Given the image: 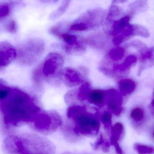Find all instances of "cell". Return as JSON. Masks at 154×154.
<instances>
[{"label":"cell","mask_w":154,"mask_h":154,"mask_svg":"<svg viewBox=\"0 0 154 154\" xmlns=\"http://www.w3.org/2000/svg\"><path fill=\"white\" fill-rule=\"evenodd\" d=\"M0 110L5 124L12 127L31 123L41 112L29 94L11 87L6 98L0 102Z\"/></svg>","instance_id":"6da1fadb"},{"label":"cell","mask_w":154,"mask_h":154,"mask_svg":"<svg viewBox=\"0 0 154 154\" xmlns=\"http://www.w3.org/2000/svg\"><path fill=\"white\" fill-rule=\"evenodd\" d=\"M70 118L75 123V130L82 134H95L99 130L100 124L97 116L87 112L83 107H78Z\"/></svg>","instance_id":"7a4b0ae2"},{"label":"cell","mask_w":154,"mask_h":154,"mask_svg":"<svg viewBox=\"0 0 154 154\" xmlns=\"http://www.w3.org/2000/svg\"><path fill=\"white\" fill-rule=\"evenodd\" d=\"M44 49L43 41L39 39H32L20 45L17 51V57L22 64L31 66L39 59Z\"/></svg>","instance_id":"3957f363"},{"label":"cell","mask_w":154,"mask_h":154,"mask_svg":"<svg viewBox=\"0 0 154 154\" xmlns=\"http://www.w3.org/2000/svg\"><path fill=\"white\" fill-rule=\"evenodd\" d=\"M105 12L96 8L89 10L73 21L68 28L70 31H82L92 30L99 26L103 22Z\"/></svg>","instance_id":"277c9868"},{"label":"cell","mask_w":154,"mask_h":154,"mask_svg":"<svg viewBox=\"0 0 154 154\" xmlns=\"http://www.w3.org/2000/svg\"><path fill=\"white\" fill-rule=\"evenodd\" d=\"M63 64L64 59L60 54L50 53L44 60L40 69L34 72V80L36 82H39L42 78H48L58 74Z\"/></svg>","instance_id":"5b68a950"},{"label":"cell","mask_w":154,"mask_h":154,"mask_svg":"<svg viewBox=\"0 0 154 154\" xmlns=\"http://www.w3.org/2000/svg\"><path fill=\"white\" fill-rule=\"evenodd\" d=\"M31 123L37 131L49 134L57 129L61 125L62 120L60 115L56 112H40Z\"/></svg>","instance_id":"8992f818"},{"label":"cell","mask_w":154,"mask_h":154,"mask_svg":"<svg viewBox=\"0 0 154 154\" xmlns=\"http://www.w3.org/2000/svg\"><path fill=\"white\" fill-rule=\"evenodd\" d=\"M51 32L63 41L66 52L69 54L78 55L83 53L86 50L85 43L76 36L61 32L55 27L51 29Z\"/></svg>","instance_id":"52a82bcc"},{"label":"cell","mask_w":154,"mask_h":154,"mask_svg":"<svg viewBox=\"0 0 154 154\" xmlns=\"http://www.w3.org/2000/svg\"><path fill=\"white\" fill-rule=\"evenodd\" d=\"M58 77L64 84L70 87L80 85L84 80L82 72L71 68L62 69L59 73Z\"/></svg>","instance_id":"ba28073f"},{"label":"cell","mask_w":154,"mask_h":154,"mask_svg":"<svg viewBox=\"0 0 154 154\" xmlns=\"http://www.w3.org/2000/svg\"><path fill=\"white\" fill-rule=\"evenodd\" d=\"M106 104L109 111L116 115H120L122 111V97L121 94L116 90L110 89L106 91Z\"/></svg>","instance_id":"9c48e42d"},{"label":"cell","mask_w":154,"mask_h":154,"mask_svg":"<svg viewBox=\"0 0 154 154\" xmlns=\"http://www.w3.org/2000/svg\"><path fill=\"white\" fill-rule=\"evenodd\" d=\"M17 56V50L9 42H0V68L11 63Z\"/></svg>","instance_id":"30bf717a"},{"label":"cell","mask_w":154,"mask_h":154,"mask_svg":"<svg viewBox=\"0 0 154 154\" xmlns=\"http://www.w3.org/2000/svg\"><path fill=\"white\" fill-rule=\"evenodd\" d=\"M87 99L91 104L101 107L106 104V91L99 90H91Z\"/></svg>","instance_id":"8fae6325"},{"label":"cell","mask_w":154,"mask_h":154,"mask_svg":"<svg viewBox=\"0 0 154 154\" xmlns=\"http://www.w3.org/2000/svg\"><path fill=\"white\" fill-rule=\"evenodd\" d=\"M154 48H150L141 54L140 57L141 65L138 70V74L140 75L145 69L151 67L154 63Z\"/></svg>","instance_id":"7c38bea8"},{"label":"cell","mask_w":154,"mask_h":154,"mask_svg":"<svg viewBox=\"0 0 154 154\" xmlns=\"http://www.w3.org/2000/svg\"><path fill=\"white\" fill-rule=\"evenodd\" d=\"M136 87L135 82L130 79L121 80L119 83V88L122 95H128L134 92Z\"/></svg>","instance_id":"4fadbf2b"},{"label":"cell","mask_w":154,"mask_h":154,"mask_svg":"<svg viewBox=\"0 0 154 154\" xmlns=\"http://www.w3.org/2000/svg\"><path fill=\"white\" fill-rule=\"evenodd\" d=\"M124 132V126L120 123H117L114 125L111 129V136L110 144L115 146L118 144V141L121 138Z\"/></svg>","instance_id":"5bb4252c"},{"label":"cell","mask_w":154,"mask_h":154,"mask_svg":"<svg viewBox=\"0 0 154 154\" xmlns=\"http://www.w3.org/2000/svg\"><path fill=\"white\" fill-rule=\"evenodd\" d=\"M125 51L120 47L112 49L108 53L107 58L114 61H117L121 59L125 55Z\"/></svg>","instance_id":"9a60e30c"},{"label":"cell","mask_w":154,"mask_h":154,"mask_svg":"<svg viewBox=\"0 0 154 154\" xmlns=\"http://www.w3.org/2000/svg\"><path fill=\"white\" fill-rule=\"evenodd\" d=\"M69 2V1H64L63 3L57 9L51 13L50 16V19L51 20H55L62 16L68 8Z\"/></svg>","instance_id":"2e32d148"},{"label":"cell","mask_w":154,"mask_h":154,"mask_svg":"<svg viewBox=\"0 0 154 154\" xmlns=\"http://www.w3.org/2000/svg\"><path fill=\"white\" fill-rule=\"evenodd\" d=\"M134 148L139 154H154V146L136 143Z\"/></svg>","instance_id":"e0dca14e"},{"label":"cell","mask_w":154,"mask_h":154,"mask_svg":"<svg viewBox=\"0 0 154 154\" xmlns=\"http://www.w3.org/2000/svg\"><path fill=\"white\" fill-rule=\"evenodd\" d=\"M130 117L134 122H140L144 118V111L140 108H136L131 111Z\"/></svg>","instance_id":"ac0fdd59"},{"label":"cell","mask_w":154,"mask_h":154,"mask_svg":"<svg viewBox=\"0 0 154 154\" xmlns=\"http://www.w3.org/2000/svg\"><path fill=\"white\" fill-rule=\"evenodd\" d=\"M112 113L109 111L103 112L100 117V120L106 128H109L112 123Z\"/></svg>","instance_id":"d6986e66"},{"label":"cell","mask_w":154,"mask_h":154,"mask_svg":"<svg viewBox=\"0 0 154 154\" xmlns=\"http://www.w3.org/2000/svg\"><path fill=\"white\" fill-rule=\"evenodd\" d=\"M122 12V9L116 5H112L109 10L108 15V19L109 20L115 19L116 17H117L121 14Z\"/></svg>","instance_id":"ffe728a7"},{"label":"cell","mask_w":154,"mask_h":154,"mask_svg":"<svg viewBox=\"0 0 154 154\" xmlns=\"http://www.w3.org/2000/svg\"><path fill=\"white\" fill-rule=\"evenodd\" d=\"M10 7L6 4H0V20L5 18L9 15Z\"/></svg>","instance_id":"44dd1931"},{"label":"cell","mask_w":154,"mask_h":154,"mask_svg":"<svg viewBox=\"0 0 154 154\" xmlns=\"http://www.w3.org/2000/svg\"><path fill=\"white\" fill-rule=\"evenodd\" d=\"M6 29L9 32L11 33H14L17 31V24L15 22L12 20L7 24Z\"/></svg>","instance_id":"7402d4cb"},{"label":"cell","mask_w":154,"mask_h":154,"mask_svg":"<svg viewBox=\"0 0 154 154\" xmlns=\"http://www.w3.org/2000/svg\"><path fill=\"white\" fill-rule=\"evenodd\" d=\"M104 139H103V137L102 136H100V138L98 140H97V142L94 143V146H93V148L94 149H97L100 146H101L102 144L104 143Z\"/></svg>","instance_id":"603a6c76"},{"label":"cell","mask_w":154,"mask_h":154,"mask_svg":"<svg viewBox=\"0 0 154 154\" xmlns=\"http://www.w3.org/2000/svg\"><path fill=\"white\" fill-rule=\"evenodd\" d=\"M110 143L108 142H104L102 145H101V148H102V151L104 152L107 153L109 152V148H110Z\"/></svg>","instance_id":"cb8c5ba5"},{"label":"cell","mask_w":154,"mask_h":154,"mask_svg":"<svg viewBox=\"0 0 154 154\" xmlns=\"http://www.w3.org/2000/svg\"><path fill=\"white\" fill-rule=\"evenodd\" d=\"M151 109H152V113L154 114V90L153 94L152 102H151Z\"/></svg>","instance_id":"d4e9b609"},{"label":"cell","mask_w":154,"mask_h":154,"mask_svg":"<svg viewBox=\"0 0 154 154\" xmlns=\"http://www.w3.org/2000/svg\"><path fill=\"white\" fill-rule=\"evenodd\" d=\"M61 154H74L72 153L69 152H66L64 153H62Z\"/></svg>","instance_id":"484cf974"},{"label":"cell","mask_w":154,"mask_h":154,"mask_svg":"<svg viewBox=\"0 0 154 154\" xmlns=\"http://www.w3.org/2000/svg\"><path fill=\"white\" fill-rule=\"evenodd\" d=\"M153 136H154V134H153Z\"/></svg>","instance_id":"4316f807"}]
</instances>
